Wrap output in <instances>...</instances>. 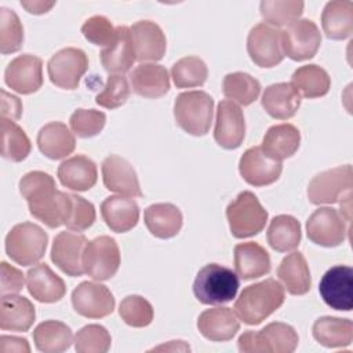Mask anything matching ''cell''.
Instances as JSON below:
<instances>
[{
  "label": "cell",
  "instance_id": "9f6ffc18",
  "mask_svg": "<svg viewBox=\"0 0 353 353\" xmlns=\"http://www.w3.org/2000/svg\"><path fill=\"white\" fill-rule=\"evenodd\" d=\"M159 352V350H182V352H189L190 347L189 345H186L183 341H170L167 345H160L157 347L150 349V352Z\"/></svg>",
  "mask_w": 353,
  "mask_h": 353
},
{
  "label": "cell",
  "instance_id": "6da1fadb",
  "mask_svg": "<svg viewBox=\"0 0 353 353\" xmlns=\"http://www.w3.org/2000/svg\"><path fill=\"white\" fill-rule=\"evenodd\" d=\"M19 192L26 200L33 218L50 229L65 225L70 205V193L58 190L50 174L44 171L26 172L19 181Z\"/></svg>",
  "mask_w": 353,
  "mask_h": 353
},
{
  "label": "cell",
  "instance_id": "484cf974",
  "mask_svg": "<svg viewBox=\"0 0 353 353\" xmlns=\"http://www.w3.org/2000/svg\"><path fill=\"white\" fill-rule=\"evenodd\" d=\"M234 269L243 280H252L268 274L272 269L268 251L255 241L239 243L234 245Z\"/></svg>",
  "mask_w": 353,
  "mask_h": 353
},
{
  "label": "cell",
  "instance_id": "3957f363",
  "mask_svg": "<svg viewBox=\"0 0 353 353\" xmlns=\"http://www.w3.org/2000/svg\"><path fill=\"white\" fill-rule=\"evenodd\" d=\"M239 287V276L232 269L208 263L199 270L193 283V294L204 305H222L236 298Z\"/></svg>",
  "mask_w": 353,
  "mask_h": 353
},
{
  "label": "cell",
  "instance_id": "7a4b0ae2",
  "mask_svg": "<svg viewBox=\"0 0 353 353\" xmlns=\"http://www.w3.org/2000/svg\"><path fill=\"white\" fill-rule=\"evenodd\" d=\"M284 299V287L274 279H266L243 288L233 309L244 324L258 325L274 313Z\"/></svg>",
  "mask_w": 353,
  "mask_h": 353
},
{
  "label": "cell",
  "instance_id": "4fadbf2b",
  "mask_svg": "<svg viewBox=\"0 0 353 353\" xmlns=\"http://www.w3.org/2000/svg\"><path fill=\"white\" fill-rule=\"evenodd\" d=\"M247 52L251 61L261 68H273L284 59L281 30L265 22L251 28L247 37Z\"/></svg>",
  "mask_w": 353,
  "mask_h": 353
},
{
  "label": "cell",
  "instance_id": "db71d44e",
  "mask_svg": "<svg viewBox=\"0 0 353 353\" xmlns=\"http://www.w3.org/2000/svg\"><path fill=\"white\" fill-rule=\"evenodd\" d=\"M30 346L28 339L18 336H0V353H29Z\"/></svg>",
  "mask_w": 353,
  "mask_h": 353
},
{
  "label": "cell",
  "instance_id": "836d02e7",
  "mask_svg": "<svg viewBox=\"0 0 353 353\" xmlns=\"http://www.w3.org/2000/svg\"><path fill=\"white\" fill-rule=\"evenodd\" d=\"M321 26L327 39L345 40L353 33V3L350 0L328 1L321 12Z\"/></svg>",
  "mask_w": 353,
  "mask_h": 353
},
{
  "label": "cell",
  "instance_id": "b9f144b4",
  "mask_svg": "<svg viewBox=\"0 0 353 353\" xmlns=\"http://www.w3.org/2000/svg\"><path fill=\"white\" fill-rule=\"evenodd\" d=\"M305 3L298 0H263L259 4L261 17L273 28L288 26L299 19Z\"/></svg>",
  "mask_w": 353,
  "mask_h": 353
},
{
  "label": "cell",
  "instance_id": "f6af8a7d",
  "mask_svg": "<svg viewBox=\"0 0 353 353\" xmlns=\"http://www.w3.org/2000/svg\"><path fill=\"white\" fill-rule=\"evenodd\" d=\"M112 336L99 324H88L74 335V349L77 353H106L110 349Z\"/></svg>",
  "mask_w": 353,
  "mask_h": 353
},
{
  "label": "cell",
  "instance_id": "11a10c76",
  "mask_svg": "<svg viewBox=\"0 0 353 353\" xmlns=\"http://www.w3.org/2000/svg\"><path fill=\"white\" fill-rule=\"evenodd\" d=\"M21 6L28 12L40 15L48 12L55 6V1H21Z\"/></svg>",
  "mask_w": 353,
  "mask_h": 353
},
{
  "label": "cell",
  "instance_id": "8fae6325",
  "mask_svg": "<svg viewBox=\"0 0 353 353\" xmlns=\"http://www.w3.org/2000/svg\"><path fill=\"white\" fill-rule=\"evenodd\" d=\"M87 69L88 58L83 50L76 47L57 51L47 63L50 81L63 90H76Z\"/></svg>",
  "mask_w": 353,
  "mask_h": 353
},
{
  "label": "cell",
  "instance_id": "bcb514c9",
  "mask_svg": "<svg viewBox=\"0 0 353 353\" xmlns=\"http://www.w3.org/2000/svg\"><path fill=\"white\" fill-rule=\"evenodd\" d=\"M119 314L127 325L143 328L153 320V306L141 295H128L120 302Z\"/></svg>",
  "mask_w": 353,
  "mask_h": 353
},
{
  "label": "cell",
  "instance_id": "ffe728a7",
  "mask_svg": "<svg viewBox=\"0 0 353 353\" xmlns=\"http://www.w3.org/2000/svg\"><path fill=\"white\" fill-rule=\"evenodd\" d=\"M103 185L108 190L120 196L141 197L142 190L134 167L119 154L108 156L101 165Z\"/></svg>",
  "mask_w": 353,
  "mask_h": 353
},
{
  "label": "cell",
  "instance_id": "d6a6232c",
  "mask_svg": "<svg viewBox=\"0 0 353 353\" xmlns=\"http://www.w3.org/2000/svg\"><path fill=\"white\" fill-rule=\"evenodd\" d=\"M143 219L150 234L157 239H171L176 236L183 223L181 210L171 203H156L149 205L145 210Z\"/></svg>",
  "mask_w": 353,
  "mask_h": 353
},
{
  "label": "cell",
  "instance_id": "d6986e66",
  "mask_svg": "<svg viewBox=\"0 0 353 353\" xmlns=\"http://www.w3.org/2000/svg\"><path fill=\"white\" fill-rule=\"evenodd\" d=\"M283 171L281 161L273 160L263 153L261 146L248 148L239 161L241 178L252 186H268L276 182Z\"/></svg>",
  "mask_w": 353,
  "mask_h": 353
},
{
  "label": "cell",
  "instance_id": "d590c367",
  "mask_svg": "<svg viewBox=\"0 0 353 353\" xmlns=\"http://www.w3.org/2000/svg\"><path fill=\"white\" fill-rule=\"evenodd\" d=\"M312 334L325 347H346L353 341V323L349 319L323 316L314 321Z\"/></svg>",
  "mask_w": 353,
  "mask_h": 353
},
{
  "label": "cell",
  "instance_id": "e575fe53",
  "mask_svg": "<svg viewBox=\"0 0 353 353\" xmlns=\"http://www.w3.org/2000/svg\"><path fill=\"white\" fill-rule=\"evenodd\" d=\"M277 276L291 295H305L312 287L309 265L302 252L294 251L283 258Z\"/></svg>",
  "mask_w": 353,
  "mask_h": 353
},
{
  "label": "cell",
  "instance_id": "2e32d148",
  "mask_svg": "<svg viewBox=\"0 0 353 353\" xmlns=\"http://www.w3.org/2000/svg\"><path fill=\"white\" fill-rule=\"evenodd\" d=\"M88 240L79 232H59L51 247V261L68 276L79 277L84 272L83 254Z\"/></svg>",
  "mask_w": 353,
  "mask_h": 353
},
{
  "label": "cell",
  "instance_id": "f907efd6",
  "mask_svg": "<svg viewBox=\"0 0 353 353\" xmlns=\"http://www.w3.org/2000/svg\"><path fill=\"white\" fill-rule=\"evenodd\" d=\"M81 33L90 43L105 48L113 41L116 36V28L106 17L94 15L83 23Z\"/></svg>",
  "mask_w": 353,
  "mask_h": 353
},
{
  "label": "cell",
  "instance_id": "603a6c76",
  "mask_svg": "<svg viewBox=\"0 0 353 353\" xmlns=\"http://www.w3.org/2000/svg\"><path fill=\"white\" fill-rule=\"evenodd\" d=\"M26 288L36 301L43 303L58 302L66 294L63 280L47 263H36L28 270Z\"/></svg>",
  "mask_w": 353,
  "mask_h": 353
},
{
  "label": "cell",
  "instance_id": "52a82bcc",
  "mask_svg": "<svg viewBox=\"0 0 353 353\" xmlns=\"http://www.w3.org/2000/svg\"><path fill=\"white\" fill-rule=\"evenodd\" d=\"M226 218L233 237L247 239L263 230L268 211L252 192L244 190L226 207Z\"/></svg>",
  "mask_w": 353,
  "mask_h": 353
},
{
  "label": "cell",
  "instance_id": "5bb4252c",
  "mask_svg": "<svg viewBox=\"0 0 353 353\" xmlns=\"http://www.w3.org/2000/svg\"><path fill=\"white\" fill-rule=\"evenodd\" d=\"M110 290L95 281H83L72 292V305L77 314L87 319H102L114 310Z\"/></svg>",
  "mask_w": 353,
  "mask_h": 353
},
{
  "label": "cell",
  "instance_id": "30bf717a",
  "mask_svg": "<svg viewBox=\"0 0 353 353\" xmlns=\"http://www.w3.org/2000/svg\"><path fill=\"white\" fill-rule=\"evenodd\" d=\"M349 221L332 207L317 208L306 222L309 240L321 247L341 245L349 232Z\"/></svg>",
  "mask_w": 353,
  "mask_h": 353
},
{
  "label": "cell",
  "instance_id": "ee69618b",
  "mask_svg": "<svg viewBox=\"0 0 353 353\" xmlns=\"http://www.w3.org/2000/svg\"><path fill=\"white\" fill-rule=\"evenodd\" d=\"M23 44V26L15 11L0 8V52L3 55L17 52Z\"/></svg>",
  "mask_w": 353,
  "mask_h": 353
},
{
  "label": "cell",
  "instance_id": "74e56055",
  "mask_svg": "<svg viewBox=\"0 0 353 353\" xmlns=\"http://www.w3.org/2000/svg\"><path fill=\"white\" fill-rule=\"evenodd\" d=\"M269 245L279 252H288L301 244V223L291 215H277L270 221L266 232Z\"/></svg>",
  "mask_w": 353,
  "mask_h": 353
},
{
  "label": "cell",
  "instance_id": "7402d4cb",
  "mask_svg": "<svg viewBox=\"0 0 353 353\" xmlns=\"http://www.w3.org/2000/svg\"><path fill=\"white\" fill-rule=\"evenodd\" d=\"M200 334L212 342H225L232 339L240 330L237 314L226 306L205 309L197 319Z\"/></svg>",
  "mask_w": 353,
  "mask_h": 353
},
{
  "label": "cell",
  "instance_id": "ba28073f",
  "mask_svg": "<svg viewBox=\"0 0 353 353\" xmlns=\"http://www.w3.org/2000/svg\"><path fill=\"white\" fill-rule=\"evenodd\" d=\"M352 165H339L314 175L307 186V197L316 205L342 204L352 199Z\"/></svg>",
  "mask_w": 353,
  "mask_h": 353
},
{
  "label": "cell",
  "instance_id": "d4e9b609",
  "mask_svg": "<svg viewBox=\"0 0 353 353\" xmlns=\"http://www.w3.org/2000/svg\"><path fill=\"white\" fill-rule=\"evenodd\" d=\"M97 164L84 154H76L63 160L58 167V179L62 186L74 190L85 192L97 183Z\"/></svg>",
  "mask_w": 353,
  "mask_h": 353
},
{
  "label": "cell",
  "instance_id": "83f0119b",
  "mask_svg": "<svg viewBox=\"0 0 353 353\" xmlns=\"http://www.w3.org/2000/svg\"><path fill=\"white\" fill-rule=\"evenodd\" d=\"M36 310L33 303L15 294L1 295L0 301V328L3 331L26 332L33 325Z\"/></svg>",
  "mask_w": 353,
  "mask_h": 353
},
{
  "label": "cell",
  "instance_id": "4316f807",
  "mask_svg": "<svg viewBox=\"0 0 353 353\" xmlns=\"http://www.w3.org/2000/svg\"><path fill=\"white\" fill-rule=\"evenodd\" d=\"M301 95L291 83H276L265 88L261 99L266 113L277 120H288L301 106Z\"/></svg>",
  "mask_w": 353,
  "mask_h": 353
},
{
  "label": "cell",
  "instance_id": "f546056e",
  "mask_svg": "<svg viewBox=\"0 0 353 353\" xmlns=\"http://www.w3.org/2000/svg\"><path fill=\"white\" fill-rule=\"evenodd\" d=\"M36 141L39 150L51 160L65 159L76 148L73 132L61 121H51L43 125Z\"/></svg>",
  "mask_w": 353,
  "mask_h": 353
},
{
  "label": "cell",
  "instance_id": "7dc6e473",
  "mask_svg": "<svg viewBox=\"0 0 353 353\" xmlns=\"http://www.w3.org/2000/svg\"><path fill=\"white\" fill-rule=\"evenodd\" d=\"M106 123V114L95 109H76L70 119L69 125L74 135L79 138H91L98 135Z\"/></svg>",
  "mask_w": 353,
  "mask_h": 353
},
{
  "label": "cell",
  "instance_id": "816d5d0a",
  "mask_svg": "<svg viewBox=\"0 0 353 353\" xmlns=\"http://www.w3.org/2000/svg\"><path fill=\"white\" fill-rule=\"evenodd\" d=\"M0 270H1V288L0 292L1 295H8V294H18L23 288V273L3 261L0 263Z\"/></svg>",
  "mask_w": 353,
  "mask_h": 353
},
{
  "label": "cell",
  "instance_id": "7c38bea8",
  "mask_svg": "<svg viewBox=\"0 0 353 353\" xmlns=\"http://www.w3.org/2000/svg\"><path fill=\"white\" fill-rule=\"evenodd\" d=\"M321 33L312 19H298L281 30L283 54L292 61H306L316 55Z\"/></svg>",
  "mask_w": 353,
  "mask_h": 353
},
{
  "label": "cell",
  "instance_id": "cb8c5ba5",
  "mask_svg": "<svg viewBox=\"0 0 353 353\" xmlns=\"http://www.w3.org/2000/svg\"><path fill=\"white\" fill-rule=\"evenodd\" d=\"M101 63L110 74H123L131 69L137 61L130 28L116 26V36L113 41L101 51Z\"/></svg>",
  "mask_w": 353,
  "mask_h": 353
},
{
  "label": "cell",
  "instance_id": "f5cc1de1",
  "mask_svg": "<svg viewBox=\"0 0 353 353\" xmlns=\"http://www.w3.org/2000/svg\"><path fill=\"white\" fill-rule=\"evenodd\" d=\"M22 114V102L18 97L1 90V117L18 120Z\"/></svg>",
  "mask_w": 353,
  "mask_h": 353
},
{
  "label": "cell",
  "instance_id": "8d00e7d4",
  "mask_svg": "<svg viewBox=\"0 0 353 353\" xmlns=\"http://www.w3.org/2000/svg\"><path fill=\"white\" fill-rule=\"evenodd\" d=\"M33 341L37 350L44 353H61L70 347L73 332L69 325L58 320L40 323L33 331Z\"/></svg>",
  "mask_w": 353,
  "mask_h": 353
},
{
  "label": "cell",
  "instance_id": "ac0fdd59",
  "mask_svg": "<svg viewBox=\"0 0 353 353\" xmlns=\"http://www.w3.org/2000/svg\"><path fill=\"white\" fill-rule=\"evenodd\" d=\"M245 137L244 113L234 102L223 99L218 103L214 139L223 149H237Z\"/></svg>",
  "mask_w": 353,
  "mask_h": 353
},
{
  "label": "cell",
  "instance_id": "681fc988",
  "mask_svg": "<svg viewBox=\"0 0 353 353\" xmlns=\"http://www.w3.org/2000/svg\"><path fill=\"white\" fill-rule=\"evenodd\" d=\"M95 218L94 204L79 194L70 193V205L65 226L73 232H84L94 225Z\"/></svg>",
  "mask_w": 353,
  "mask_h": 353
},
{
  "label": "cell",
  "instance_id": "60d3db41",
  "mask_svg": "<svg viewBox=\"0 0 353 353\" xmlns=\"http://www.w3.org/2000/svg\"><path fill=\"white\" fill-rule=\"evenodd\" d=\"M222 91L229 101L232 99V102L248 106L258 99L261 94V84L248 73L234 72L223 77Z\"/></svg>",
  "mask_w": 353,
  "mask_h": 353
},
{
  "label": "cell",
  "instance_id": "9a60e30c",
  "mask_svg": "<svg viewBox=\"0 0 353 353\" xmlns=\"http://www.w3.org/2000/svg\"><path fill=\"white\" fill-rule=\"evenodd\" d=\"M353 269L345 265L330 268L321 277L319 292L327 306L335 310L350 312L353 307L352 299Z\"/></svg>",
  "mask_w": 353,
  "mask_h": 353
},
{
  "label": "cell",
  "instance_id": "277c9868",
  "mask_svg": "<svg viewBox=\"0 0 353 353\" xmlns=\"http://www.w3.org/2000/svg\"><path fill=\"white\" fill-rule=\"evenodd\" d=\"M214 116V99L201 90L181 92L174 102L176 124L188 134L203 137L210 131Z\"/></svg>",
  "mask_w": 353,
  "mask_h": 353
},
{
  "label": "cell",
  "instance_id": "5b68a950",
  "mask_svg": "<svg viewBox=\"0 0 353 353\" xmlns=\"http://www.w3.org/2000/svg\"><path fill=\"white\" fill-rule=\"evenodd\" d=\"M299 336L294 327L273 321L261 331H245L239 336L237 346L243 353H291L296 349Z\"/></svg>",
  "mask_w": 353,
  "mask_h": 353
},
{
  "label": "cell",
  "instance_id": "f35d334b",
  "mask_svg": "<svg viewBox=\"0 0 353 353\" xmlns=\"http://www.w3.org/2000/svg\"><path fill=\"white\" fill-rule=\"evenodd\" d=\"M291 84L301 97L313 99L328 94L331 87V79L321 66L310 63L298 68L292 73Z\"/></svg>",
  "mask_w": 353,
  "mask_h": 353
},
{
  "label": "cell",
  "instance_id": "c3c4849f",
  "mask_svg": "<svg viewBox=\"0 0 353 353\" xmlns=\"http://www.w3.org/2000/svg\"><path fill=\"white\" fill-rule=\"evenodd\" d=\"M130 92L128 81L123 74H109L103 90L95 97V102L105 109H117L127 102Z\"/></svg>",
  "mask_w": 353,
  "mask_h": 353
},
{
  "label": "cell",
  "instance_id": "f1b7e54d",
  "mask_svg": "<svg viewBox=\"0 0 353 353\" xmlns=\"http://www.w3.org/2000/svg\"><path fill=\"white\" fill-rule=\"evenodd\" d=\"M101 215L112 232L125 233L137 226L139 207L134 199L109 196L101 204Z\"/></svg>",
  "mask_w": 353,
  "mask_h": 353
},
{
  "label": "cell",
  "instance_id": "9c48e42d",
  "mask_svg": "<svg viewBox=\"0 0 353 353\" xmlns=\"http://www.w3.org/2000/svg\"><path fill=\"white\" fill-rule=\"evenodd\" d=\"M84 272L94 280L112 279L120 266V250L110 236H99L88 241L83 254Z\"/></svg>",
  "mask_w": 353,
  "mask_h": 353
},
{
  "label": "cell",
  "instance_id": "4dcf8cb0",
  "mask_svg": "<svg viewBox=\"0 0 353 353\" xmlns=\"http://www.w3.org/2000/svg\"><path fill=\"white\" fill-rule=\"evenodd\" d=\"M132 91L143 98H160L170 90V76L164 66L157 63H139L131 73Z\"/></svg>",
  "mask_w": 353,
  "mask_h": 353
},
{
  "label": "cell",
  "instance_id": "7bdbcfd3",
  "mask_svg": "<svg viewBox=\"0 0 353 353\" xmlns=\"http://www.w3.org/2000/svg\"><path fill=\"white\" fill-rule=\"evenodd\" d=\"M171 77L176 88L200 87L208 77V69L201 58L194 55L183 57L172 65Z\"/></svg>",
  "mask_w": 353,
  "mask_h": 353
},
{
  "label": "cell",
  "instance_id": "1f68e13d",
  "mask_svg": "<svg viewBox=\"0 0 353 353\" xmlns=\"http://www.w3.org/2000/svg\"><path fill=\"white\" fill-rule=\"evenodd\" d=\"M301 145V132L299 130L290 124H276L272 125L263 139L261 149L266 156H269L273 160L283 161L284 159L292 157Z\"/></svg>",
  "mask_w": 353,
  "mask_h": 353
},
{
  "label": "cell",
  "instance_id": "8992f818",
  "mask_svg": "<svg viewBox=\"0 0 353 353\" xmlns=\"http://www.w3.org/2000/svg\"><path fill=\"white\" fill-rule=\"evenodd\" d=\"M47 244V233L33 222L18 223L6 236L8 258L22 266L36 265L44 256Z\"/></svg>",
  "mask_w": 353,
  "mask_h": 353
},
{
  "label": "cell",
  "instance_id": "e0dca14e",
  "mask_svg": "<svg viewBox=\"0 0 353 353\" xmlns=\"http://www.w3.org/2000/svg\"><path fill=\"white\" fill-rule=\"evenodd\" d=\"M4 83L22 95L39 91L43 85V61L32 54L18 55L7 65Z\"/></svg>",
  "mask_w": 353,
  "mask_h": 353
},
{
  "label": "cell",
  "instance_id": "44dd1931",
  "mask_svg": "<svg viewBox=\"0 0 353 353\" xmlns=\"http://www.w3.org/2000/svg\"><path fill=\"white\" fill-rule=\"evenodd\" d=\"M137 61H160L167 48L165 34L161 28L149 19H142L130 28Z\"/></svg>",
  "mask_w": 353,
  "mask_h": 353
},
{
  "label": "cell",
  "instance_id": "ab89813d",
  "mask_svg": "<svg viewBox=\"0 0 353 353\" xmlns=\"http://www.w3.org/2000/svg\"><path fill=\"white\" fill-rule=\"evenodd\" d=\"M30 149L32 143L26 132L15 121L1 117V156L19 163L29 156Z\"/></svg>",
  "mask_w": 353,
  "mask_h": 353
}]
</instances>
